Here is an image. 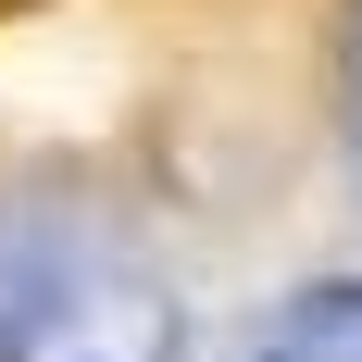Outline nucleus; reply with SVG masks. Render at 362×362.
Listing matches in <instances>:
<instances>
[{
  "label": "nucleus",
  "mask_w": 362,
  "mask_h": 362,
  "mask_svg": "<svg viewBox=\"0 0 362 362\" xmlns=\"http://www.w3.org/2000/svg\"><path fill=\"white\" fill-rule=\"evenodd\" d=\"M13 13H37V0H0V25H13Z\"/></svg>",
  "instance_id": "1"
}]
</instances>
